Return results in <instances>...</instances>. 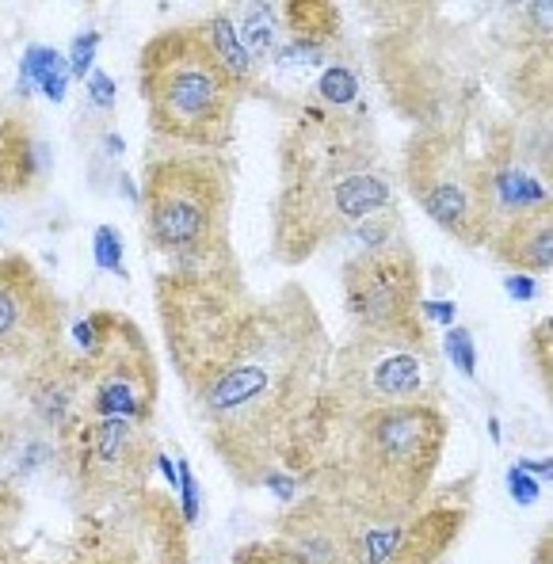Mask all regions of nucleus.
I'll list each match as a JSON object with an SVG mask.
<instances>
[{"instance_id": "obj_1", "label": "nucleus", "mask_w": 553, "mask_h": 564, "mask_svg": "<svg viewBox=\"0 0 553 564\" xmlns=\"http://www.w3.org/2000/svg\"><path fill=\"white\" fill-rule=\"evenodd\" d=\"M161 339L206 446L241 485L299 469L321 423L333 339L302 282L256 294L241 268L153 275Z\"/></svg>"}, {"instance_id": "obj_2", "label": "nucleus", "mask_w": 553, "mask_h": 564, "mask_svg": "<svg viewBox=\"0 0 553 564\" xmlns=\"http://www.w3.org/2000/svg\"><path fill=\"white\" fill-rule=\"evenodd\" d=\"M367 107L333 111L302 104L275 149L279 184L271 198V252L286 268L348 240L393 206V176Z\"/></svg>"}, {"instance_id": "obj_3", "label": "nucleus", "mask_w": 553, "mask_h": 564, "mask_svg": "<svg viewBox=\"0 0 553 564\" xmlns=\"http://www.w3.org/2000/svg\"><path fill=\"white\" fill-rule=\"evenodd\" d=\"M443 451L447 416L440 404L336 409L325 401L299 485L305 480L313 496L362 522H390L424 503Z\"/></svg>"}, {"instance_id": "obj_4", "label": "nucleus", "mask_w": 553, "mask_h": 564, "mask_svg": "<svg viewBox=\"0 0 553 564\" xmlns=\"http://www.w3.org/2000/svg\"><path fill=\"white\" fill-rule=\"evenodd\" d=\"M234 161L218 149L153 138L142 164L145 245L169 271H218L237 263L229 245Z\"/></svg>"}, {"instance_id": "obj_5", "label": "nucleus", "mask_w": 553, "mask_h": 564, "mask_svg": "<svg viewBox=\"0 0 553 564\" xmlns=\"http://www.w3.org/2000/svg\"><path fill=\"white\" fill-rule=\"evenodd\" d=\"M138 88L153 138L226 153L245 93L214 54L203 23H172L145 39Z\"/></svg>"}, {"instance_id": "obj_6", "label": "nucleus", "mask_w": 553, "mask_h": 564, "mask_svg": "<svg viewBox=\"0 0 553 564\" xmlns=\"http://www.w3.org/2000/svg\"><path fill=\"white\" fill-rule=\"evenodd\" d=\"M401 180L443 234L466 248H485L497 226L489 164L485 149H474L458 115L420 122L404 145Z\"/></svg>"}, {"instance_id": "obj_7", "label": "nucleus", "mask_w": 553, "mask_h": 564, "mask_svg": "<svg viewBox=\"0 0 553 564\" xmlns=\"http://www.w3.org/2000/svg\"><path fill=\"white\" fill-rule=\"evenodd\" d=\"M80 370V416L93 420H134L156 416V359L145 332L119 310H96L73 325Z\"/></svg>"}, {"instance_id": "obj_8", "label": "nucleus", "mask_w": 553, "mask_h": 564, "mask_svg": "<svg viewBox=\"0 0 553 564\" xmlns=\"http://www.w3.org/2000/svg\"><path fill=\"white\" fill-rule=\"evenodd\" d=\"M325 401L336 409L440 404V355L432 336L351 332L348 344L333 347Z\"/></svg>"}, {"instance_id": "obj_9", "label": "nucleus", "mask_w": 553, "mask_h": 564, "mask_svg": "<svg viewBox=\"0 0 553 564\" xmlns=\"http://www.w3.org/2000/svg\"><path fill=\"white\" fill-rule=\"evenodd\" d=\"M65 302L23 252L0 256V378L31 389L69 359Z\"/></svg>"}, {"instance_id": "obj_10", "label": "nucleus", "mask_w": 553, "mask_h": 564, "mask_svg": "<svg viewBox=\"0 0 553 564\" xmlns=\"http://www.w3.org/2000/svg\"><path fill=\"white\" fill-rule=\"evenodd\" d=\"M340 279L355 332H378V336L427 332L424 317H420L424 271L404 237H393L378 248H359L348 256Z\"/></svg>"}, {"instance_id": "obj_11", "label": "nucleus", "mask_w": 553, "mask_h": 564, "mask_svg": "<svg viewBox=\"0 0 553 564\" xmlns=\"http://www.w3.org/2000/svg\"><path fill=\"white\" fill-rule=\"evenodd\" d=\"M474 511V480L427 492L420 508L362 527L359 564H447Z\"/></svg>"}, {"instance_id": "obj_12", "label": "nucleus", "mask_w": 553, "mask_h": 564, "mask_svg": "<svg viewBox=\"0 0 553 564\" xmlns=\"http://www.w3.org/2000/svg\"><path fill=\"white\" fill-rule=\"evenodd\" d=\"M286 516L279 519V538L286 545L310 557L313 564H359L362 561V527L367 522L348 516L336 503L321 500V496H305V500L286 503Z\"/></svg>"}, {"instance_id": "obj_13", "label": "nucleus", "mask_w": 553, "mask_h": 564, "mask_svg": "<svg viewBox=\"0 0 553 564\" xmlns=\"http://www.w3.org/2000/svg\"><path fill=\"white\" fill-rule=\"evenodd\" d=\"M500 263L516 271H550L553 268V206H531V210L503 214L485 240Z\"/></svg>"}, {"instance_id": "obj_14", "label": "nucleus", "mask_w": 553, "mask_h": 564, "mask_svg": "<svg viewBox=\"0 0 553 564\" xmlns=\"http://www.w3.org/2000/svg\"><path fill=\"white\" fill-rule=\"evenodd\" d=\"M43 164H39L35 122L23 115L20 104L0 96V198H20L39 187Z\"/></svg>"}, {"instance_id": "obj_15", "label": "nucleus", "mask_w": 553, "mask_h": 564, "mask_svg": "<svg viewBox=\"0 0 553 564\" xmlns=\"http://www.w3.org/2000/svg\"><path fill=\"white\" fill-rule=\"evenodd\" d=\"M279 23L291 31V43L325 50L340 31V8L325 0H305V4H279Z\"/></svg>"}, {"instance_id": "obj_16", "label": "nucleus", "mask_w": 553, "mask_h": 564, "mask_svg": "<svg viewBox=\"0 0 553 564\" xmlns=\"http://www.w3.org/2000/svg\"><path fill=\"white\" fill-rule=\"evenodd\" d=\"M203 28H206V35H210V43H214V54H218L221 65L229 69V77L241 85V93H252L260 77H256V62L245 54L241 39H237V28H234V20H229V8L210 12L203 20Z\"/></svg>"}, {"instance_id": "obj_17", "label": "nucleus", "mask_w": 553, "mask_h": 564, "mask_svg": "<svg viewBox=\"0 0 553 564\" xmlns=\"http://www.w3.org/2000/svg\"><path fill=\"white\" fill-rule=\"evenodd\" d=\"M20 73L23 80H31L35 88H43V96L51 99V104H62L65 96H69V62H65V54H57L54 46H28V54H23L20 62Z\"/></svg>"}, {"instance_id": "obj_18", "label": "nucleus", "mask_w": 553, "mask_h": 564, "mask_svg": "<svg viewBox=\"0 0 553 564\" xmlns=\"http://www.w3.org/2000/svg\"><path fill=\"white\" fill-rule=\"evenodd\" d=\"M234 28H241L237 39H241L245 54H249L256 65L268 62L271 54H279L275 35H279V28H283V23H279V4H245L241 20H234Z\"/></svg>"}, {"instance_id": "obj_19", "label": "nucleus", "mask_w": 553, "mask_h": 564, "mask_svg": "<svg viewBox=\"0 0 553 564\" xmlns=\"http://www.w3.org/2000/svg\"><path fill=\"white\" fill-rule=\"evenodd\" d=\"M317 93H321V107L348 111L355 99H359V77H355L348 65H328L325 77L317 80Z\"/></svg>"}, {"instance_id": "obj_20", "label": "nucleus", "mask_w": 553, "mask_h": 564, "mask_svg": "<svg viewBox=\"0 0 553 564\" xmlns=\"http://www.w3.org/2000/svg\"><path fill=\"white\" fill-rule=\"evenodd\" d=\"M229 564H313L310 557H302L294 545H286L283 538H268V542H249L234 553Z\"/></svg>"}, {"instance_id": "obj_21", "label": "nucleus", "mask_w": 553, "mask_h": 564, "mask_svg": "<svg viewBox=\"0 0 553 564\" xmlns=\"http://www.w3.org/2000/svg\"><path fill=\"white\" fill-rule=\"evenodd\" d=\"M553 321L542 317L539 325L531 328V336H527V351H531V362H534V375H539L542 389L550 393L553 386Z\"/></svg>"}, {"instance_id": "obj_22", "label": "nucleus", "mask_w": 553, "mask_h": 564, "mask_svg": "<svg viewBox=\"0 0 553 564\" xmlns=\"http://www.w3.org/2000/svg\"><path fill=\"white\" fill-rule=\"evenodd\" d=\"M93 260L100 263L104 271H115V275H127L122 271V237L115 226H100L93 234Z\"/></svg>"}, {"instance_id": "obj_23", "label": "nucleus", "mask_w": 553, "mask_h": 564, "mask_svg": "<svg viewBox=\"0 0 553 564\" xmlns=\"http://www.w3.org/2000/svg\"><path fill=\"white\" fill-rule=\"evenodd\" d=\"M447 355H451V362L462 370L466 378H474L477 375V351H474V336H469L466 328H447Z\"/></svg>"}, {"instance_id": "obj_24", "label": "nucleus", "mask_w": 553, "mask_h": 564, "mask_svg": "<svg viewBox=\"0 0 553 564\" xmlns=\"http://www.w3.org/2000/svg\"><path fill=\"white\" fill-rule=\"evenodd\" d=\"M96 46H100V35H96V31H85V35L73 39V62H69V73H73L77 80H88V77H93Z\"/></svg>"}, {"instance_id": "obj_25", "label": "nucleus", "mask_w": 553, "mask_h": 564, "mask_svg": "<svg viewBox=\"0 0 553 564\" xmlns=\"http://www.w3.org/2000/svg\"><path fill=\"white\" fill-rule=\"evenodd\" d=\"M176 477H180V492H184V500H180V511H184L187 527H192L195 516H199V488H195V477H192V462L180 458Z\"/></svg>"}, {"instance_id": "obj_26", "label": "nucleus", "mask_w": 553, "mask_h": 564, "mask_svg": "<svg viewBox=\"0 0 553 564\" xmlns=\"http://www.w3.org/2000/svg\"><path fill=\"white\" fill-rule=\"evenodd\" d=\"M508 492L519 508L539 503V485H534V477H527V469H519V466H511V473H508Z\"/></svg>"}, {"instance_id": "obj_27", "label": "nucleus", "mask_w": 553, "mask_h": 564, "mask_svg": "<svg viewBox=\"0 0 553 564\" xmlns=\"http://www.w3.org/2000/svg\"><path fill=\"white\" fill-rule=\"evenodd\" d=\"M88 99H93L96 107H104V111L115 107V80L107 77L104 69H93V77H88Z\"/></svg>"}, {"instance_id": "obj_28", "label": "nucleus", "mask_w": 553, "mask_h": 564, "mask_svg": "<svg viewBox=\"0 0 553 564\" xmlns=\"http://www.w3.org/2000/svg\"><path fill=\"white\" fill-rule=\"evenodd\" d=\"M420 317H424V325H454V317H458V310H454V302H432V297H424L420 302Z\"/></svg>"}, {"instance_id": "obj_29", "label": "nucleus", "mask_w": 553, "mask_h": 564, "mask_svg": "<svg viewBox=\"0 0 553 564\" xmlns=\"http://www.w3.org/2000/svg\"><path fill=\"white\" fill-rule=\"evenodd\" d=\"M263 485H268L283 503H291L294 492H299V480H294L291 473H271V477H263Z\"/></svg>"}, {"instance_id": "obj_30", "label": "nucleus", "mask_w": 553, "mask_h": 564, "mask_svg": "<svg viewBox=\"0 0 553 564\" xmlns=\"http://www.w3.org/2000/svg\"><path fill=\"white\" fill-rule=\"evenodd\" d=\"M0 564H43V561L28 557V553H23L15 542H8V538H0Z\"/></svg>"}, {"instance_id": "obj_31", "label": "nucleus", "mask_w": 553, "mask_h": 564, "mask_svg": "<svg viewBox=\"0 0 553 564\" xmlns=\"http://www.w3.org/2000/svg\"><path fill=\"white\" fill-rule=\"evenodd\" d=\"M503 286L511 290V297H516V302H531V297H534V282L527 275H508Z\"/></svg>"}, {"instance_id": "obj_32", "label": "nucleus", "mask_w": 553, "mask_h": 564, "mask_svg": "<svg viewBox=\"0 0 553 564\" xmlns=\"http://www.w3.org/2000/svg\"><path fill=\"white\" fill-rule=\"evenodd\" d=\"M550 561H553V534L546 530L542 542H539V557H534V564H550Z\"/></svg>"}, {"instance_id": "obj_33", "label": "nucleus", "mask_w": 553, "mask_h": 564, "mask_svg": "<svg viewBox=\"0 0 553 564\" xmlns=\"http://www.w3.org/2000/svg\"><path fill=\"white\" fill-rule=\"evenodd\" d=\"M519 469H531L539 477H553V462H519Z\"/></svg>"}, {"instance_id": "obj_34", "label": "nucleus", "mask_w": 553, "mask_h": 564, "mask_svg": "<svg viewBox=\"0 0 553 564\" xmlns=\"http://www.w3.org/2000/svg\"><path fill=\"white\" fill-rule=\"evenodd\" d=\"M0 226H4V221H0Z\"/></svg>"}]
</instances>
